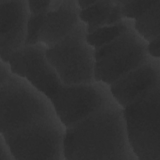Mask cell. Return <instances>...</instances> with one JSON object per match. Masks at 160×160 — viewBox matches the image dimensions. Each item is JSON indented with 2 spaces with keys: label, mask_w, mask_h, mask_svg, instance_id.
Wrapping results in <instances>:
<instances>
[{
  "label": "cell",
  "mask_w": 160,
  "mask_h": 160,
  "mask_svg": "<svg viewBox=\"0 0 160 160\" xmlns=\"http://www.w3.org/2000/svg\"><path fill=\"white\" fill-rule=\"evenodd\" d=\"M47 13L38 14H30L27 24L25 46H33L39 43V34Z\"/></svg>",
  "instance_id": "cell-15"
},
{
  "label": "cell",
  "mask_w": 160,
  "mask_h": 160,
  "mask_svg": "<svg viewBox=\"0 0 160 160\" xmlns=\"http://www.w3.org/2000/svg\"><path fill=\"white\" fill-rule=\"evenodd\" d=\"M86 24L81 21L62 40L45 51V58L61 82L84 86L94 79L95 49L86 41Z\"/></svg>",
  "instance_id": "cell-4"
},
{
  "label": "cell",
  "mask_w": 160,
  "mask_h": 160,
  "mask_svg": "<svg viewBox=\"0 0 160 160\" xmlns=\"http://www.w3.org/2000/svg\"><path fill=\"white\" fill-rule=\"evenodd\" d=\"M42 43L26 46L14 52L8 63L12 73L26 79L51 101L66 128L112 99L109 87L101 82L84 86L64 84L45 58Z\"/></svg>",
  "instance_id": "cell-1"
},
{
  "label": "cell",
  "mask_w": 160,
  "mask_h": 160,
  "mask_svg": "<svg viewBox=\"0 0 160 160\" xmlns=\"http://www.w3.org/2000/svg\"><path fill=\"white\" fill-rule=\"evenodd\" d=\"M66 127L59 117L47 119L18 131L2 134L15 159H64Z\"/></svg>",
  "instance_id": "cell-7"
},
{
  "label": "cell",
  "mask_w": 160,
  "mask_h": 160,
  "mask_svg": "<svg viewBox=\"0 0 160 160\" xmlns=\"http://www.w3.org/2000/svg\"><path fill=\"white\" fill-rule=\"evenodd\" d=\"M147 51L148 54L152 58L159 59L160 56V38H156L148 42Z\"/></svg>",
  "instance_id": "cell-18"
},
{
  "label": "cell",
  "mask_w": 160,
  "mask_h": 160,
  "mask_svg": "<svg viewBox=\"0 0 160 160\" xmlns=\"http://www.w3.org/2000/svg\"><path fill=\"white\" fill-rule=\"evenodd\" d=\"M134 28V20L124 19L112 26H105L92 33L87 34L88 43L94 49L100 48L113 41L126 30Z\"/></svg>",
  "instance_id": "cell-13"
},
{
  "label": "cell",
  "mask_w": 160,
  "mask_h": 160,
  "mask_svg": "<svg viewBox=\"0 0 160 160\" xmlns=\"http://www.w3.org/2000/svg\"><path fill=\"white\" fill-rule=\"evenodd\" d=\"M156 1H121V13L124 19L135 20L148 9H149Z\"/></svg>",
  "instance_id": "cell-14"
},
{
  "label": "cell",
  "mask_w": 160,
  "mask_h": 160,
  "mask_svg": "<svg viewBox=\"0 0 160 160\" xmlns=\"http://www.w3.org/2000/svg\"><path fill=\"white\" fill-rule=\"evenodd\" d=\"M115 1H96L89 7L81 9V21L86 26L88 34H90L106 26L109 12Z\"/></svg>",
  "instance_id": "cell-12"
},
{
  "label": "cell",
  "mask_w": 160,
  "mask_h": 160,
  "mask_svg": "<svg viewBox=\"0 0 160 160\" xmlns=\"http://www.w3.org/2000/svg\"><path fill=\"white\" fill-rule=\"evenodd\" d=\"M148 42L130 28L111 42L95 49L94 79L110 86L129 71L142 66L151 57Z\"/></svg>",
  "instance_id": "cell-6"
},
{
  "label": "cell",
  "mask_w": 160,
  "mask_h": 160,
  "mask_svg": "<svg viewBox=\"0 0 160 160\" xmlns=\"http://www.w3.org/2000/svg\"><path fill=\"white\" fill-rule=\"evenodd\" d=\"M160 85V61L151 58L109 86L112 98L122 108L145 91Z\"/></svg>",
  "instance_id": "cell-9"
},
{
  "label": "cell",
  "mask_w": 160,
  "mask_h": 160,
  "mask_svg": "<svg viewBox=\"0 0 160 160\" xmlns=\"http://www.w3.org/2000/svg\"><path fill=\"white\" fill-rule=\"evenodd\" d=\"M64 159H138L129 144L122 108L112 98L66 128Z\"/></svg>",
  "instance_id": "cell-2"
},
{
  "label": "cell",
  "mask_w": 160,
  "mask_h": 160,
  "mask_svg": "<svg viewBox=\"0 0 160 160\" xmlns=\"http://www.w3.org/2000/svg\"><path fill=\"white\" fill-rule=\"evenodd\" d=\"M51 1H28L30 14H38L50 11Z\"/></svg>",
  "instance_id": "cell-16"
},
{
  "label": "cell",
  "mask_w": 160,
  "mask_h": 160,
  "mask_svg": "<svg viewBox=\"0 0 160 160\" xmlns=\"http://www.w3.org/2000/svg\"><path fill=\"white\" fill-rule=\"evenodd\" d=\"M123 19L124 18L121 13V1H115L109 12L106 26L116 24Z\"/></svg>",
  "instance_id": "cell-17"
},
{
  "label": "cell",
  "mask_w": 160,
  "mask_h": 160,
  "mask_svg": "<svg viewBox=\"0 0 160 160\" xmlns=\"http://www.w3.org/2000/svg\"><path fill=\"white\" fill-rule=\"evenodd\" d=\"M0 87L1 134L12 133L58 116L51 101L26 79L11 72Z\"/></svg>",
  "instance_id": "cell-3"
},
{
  "label": "cell",
  "mask_w": 160,
  "mask_h": 160,
  "mask_svg": "<svg viewBox=\"0 0 160 160\" xmlns=\"http://www.w3.org/2000/svg\"><path fill=\"white\" fill-rule=\"evenodd\" d=\"M160 1L155 2L134 20L136 32L148 42L159 36Z\"/></svg>",
  "instance_id": "cell-11"
},
{
  "label": "cell",
  "mask_w": 160,
  "mask_h": 160,
  "mask_svg": "<svg viewBox=\"0 0 160 160\" xmlns=\"http://www.w3.org/2000/svg\"><path fill=\"white\" fill-rule=\"evenodd\" d=\"M0 160H14L15 159L11 150L6 142L3 136H0Z\"/></svg>",
  "instance_id": "cell-19"
},
{
  "label": "cell",
  "mask_w": 160,
  "mask_h": 160,
  "mask_svg": "<svg viewBox=\"0 0 160 160\" xmlns=\"http://www.w3.org/2000/svg\"><path fill=\"white\" fill-rule=\"evenodd\" d=\"M159 87L145 91L122 108L128 138L138 159H160Z\"/></svg>",
  "instance_id": "cell-5"
},
{
  "label": "cell",
  "mask_w": 160,
  "mask_h": 160,
  "mask_svg": "<svg viewBox=\"0 0 160 160\" xmlns=\"http://www.w3.org/2000/svg\"><path fill=\"white\" fill-rule=\"evenodd\" d=\"M1 59L8 62L11 56L25 46L30 15L28 1H0Z\"/></svg>",
  "instance_id": "cell-8"
},
{
  "label": "cell",
  "mask_w": 160,
  "mask_h": 160,
  "mask_svg": "<svg viewBox=\"0 0 160 160\" xmlns=\"http://www.w3.org/2000/svg\"><path fill=\"white\" fill-rule=\"evenodd\" d=\"M96 1H86V0H82V1H77L78 4L81 9H86L92 4H93Z\"/></svg>",
  "instance_id": "cell-20"
},
{
  "label": "cell",
  "mask_w": 160,
  "mask_h": 160,
  "mask_svg": "<svg viewBox=\"0 0 160 160\" xmlns=\"http://www.w3.org/2000/svg\"><path fill=\"white\" fill-rule=\"evenodd\" d=\"M77 1H62L56 10L48 12L39 34V42L51 48L65 38L80 22Z\"/></svg>",
  "instance_id": "cell-10"
}]
</instances>
